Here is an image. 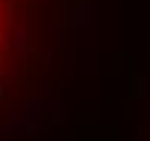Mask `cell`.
<instances>
[{
    "instance_id": "obj_1",
    "label": "cell",
    "mask_w": 150,
    "mask_h": 141,
    "mask_svg": "<svg viewBox=\"0 0 150 141\" xmlns=\"http://www.w3.org/2000/svg\"><path fill=\"white\" fill-rule=\"evenodd\" d=\"M21 51V0H0V111L6 108Z\"/></svg>"
}]
</instances>
